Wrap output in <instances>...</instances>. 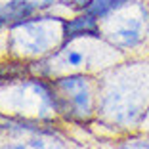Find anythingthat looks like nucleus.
<instances>
[{"mask_svg":"<svg viewBox=\"0 0 149 149\" xmlns=\"http://www.w3.org/2000/svg\"><path fill=\"white\" fill-rule=\"evenodd\" d=\"M10 50L19 56H42L63 46V19L56 15H33L10 27Z\"/></svg>","mask_w":149,"mask_h":149,"instance_id":"nucleus-1","label":"nucleus"},{"mask_svg":"<svg viewBox=\"0 0 149 149\" xmlns=\"http://www.w3.org/2000/svg\"><path fill=\"white\" fill-rule=\"evenodd\" d=\"M56 113H63L69 118L84 120L94 111V92L88 77L71 74L54 80L52 84Z\"/></svg>","mask_w":149,"mask_h":149,"instance_id":"nucleus-2","label":"nucleus"},{"mask_svg":"<svg viewBox=\"0 0 149 149\" xmlns=\"http://www.w3.org/2000/svg\"><path fill=\"white\" fill-rule=\"evenodd\" d=\"M145 8L140 13L120 15L115 21V25L107 31L109 42L117 48H134L143 40L145 35Z\"/></svg>","mask_w":149,"mask_h":149,"instance_id":"nucleus-3","label":"nucleus"},{"mask_svg":"<svg viewBox=\"0 0 149 149\" xmlns=\"http://www.w3.org/2000/svg\"><path fill=\"white\" fill-rule=\"evenodd\" d=\"M100 23L94 15L84 12L79 17H73L69 21H63V46L77 38H100ZM61 46V48H63Z\"/></svg>","mask_w":149,"mask_h":149,"instance_id":"nucleus-4","label":"nucleus"},{"mask_svg":"<svg viewBox=\"0 0 149 149\" xmlns=\"http://www.w3.org/2000/svg\"><path fill=\"white\" fill-rule=\"evenodd\" d=\"M36 10H38V6H35L29 0H6L0 4V29L13 27L33 17Z\"/></svg>","mask_w":149,"mask_h":149,"instance_id":"nucleus-5","label":"nucleus"},{"mask_svg":"<svg viewBox=\"0 0 149 149\" xmlns=\"http://www.w3.org/2000/svg\"><path fill=\"white\" fill-rule=\"evenodd\" d=\"M84 12L94 15L96 19H107L115 12V4H113V0H92L84 8Z\"/></svg>","mask_w":149,"mask_h":149,"instance_id":"nucleus-6","label":"nucleus"},{"mask_svg":"<svg viewBox=\"0 0 149 149\" xmlns=\"http://www.w3.org/2000/svg\"><path fill=\"white\" fill-rule=\"evenodd\" d=\"M57 57H61V63L67 67H80L84 63V54H80L79 50H65L59 48L56 54Z\"/></svg>","mask_w":149,"mask_h":149,"instance_id":"nucleus-7","label":"nucleus"},{"mask_svg":"<svg viewBox=\"0 0 149 149\" xmlns=\"http://www.w3.org/2000/svg\"><path fill=\"white\" fill-rule=\"evenodd\" d=\"M6 149H61L54 141H46V140H27L21 143H12Z\"/></svg>","mask_w":149,"mask_h":149,"instance_id":"nucleus-8","label":"nucleus"},{"mask_svg":"<svg viewBox=\"0 0 149 149\" xmlns=\"http://www.w3.org/2000/svg\"><path fill=\"white\" fill-rule=\"evenodd\" d=\"M118 149H149V141L147 140H128Z\"/></svg>","mask_w":149,"mask_h":149,"instance_id":"nucleus-9","label":"nucleus"},{"mask_svg":"<svg viewBox=\"0 0 149 149\" xmlns=\"http://www.w3.org/2000/svg\"><path fill=\"white\" fill-rule=\"evenodd\" d=\"M57 2L67 6V8H73V10H84L92 0H57Z\"/></svg>","mask_w":149,"mask_h":149,"instance_id":"nucleus-10","label":"nucleus"}]
</instances>
